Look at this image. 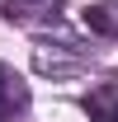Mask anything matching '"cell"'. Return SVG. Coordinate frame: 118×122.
<instances>
[{
	"label": "cell",
	"mask_w": 118,
	"mask_h": 122,
	"mask_svg": "<svg viewBox=\"0 0 118 122\" xmlns=\"http://www.w3.org/2000/svg\"><path fill=\"white\" fill-rule=\"evenodd\" d=\"M80 108L90 113V122H118V80H104L80 99Z\"/></svg>",
	"instance_id": "obj_2"
},
{
	"label": "cell",
	"mask_w": 118,
	"mask_h": 122,
	"mask_svg": "<svg viewBox=\"0 0 118 122\" xmlns=\"http://www.w3.org/2000/svg\"><path fill=\"white\" fill-rule=\"evenodd\" d=\"M29 117V85L0 61V122H24Z\"/></svg>",
	"instance_id": "obj_1"
},
{
	"label": "cell",
	"mask_w": 118,
	"mask_h": 122,
	"mask_svg": "<svg viewBox=\"0 0 118 122\" xmlns=\"http://www.w3.org/2000/svg\"><path fill=\"white\" fill-rule=\"evenodd\" d=\"M57 10V0H5V19L14 24H29V19H43Z\"/></svg>",
	"instance_id": "obj_4"
},
{
	"label": "cell",
	"mask_w": 118,
	"mask_h": 122,
	"mask_svg": "<svg viewBox=\"0 0 118 122\" xmlns=\"http://www.w3.org/2000/svg\"><path fill=\"white\" fill-rule=\"evenodd\" d=\"M85 28L99 33V38H118V0L90 5V10H85Z\"/></svg>",
	"instance_id": "obj_3"
}]
</instances>
